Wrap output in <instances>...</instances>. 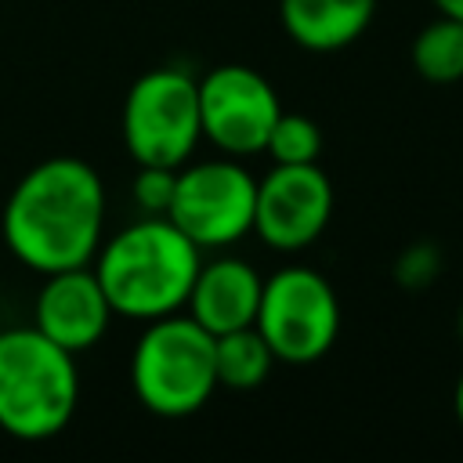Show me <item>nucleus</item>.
Segmentation results:
<instances>
[{"label": "nucleus", "instance_id": "nucleus-3", "mask_svg": "<svg viewBox=\"0 0 463 463\" xmlns=\"http://www.w3.org/2000/svg\"><path fill=\"white\" fill-rule=\"evenodd\" d=\"M80 402L76 354L36 326L0 333V430L18 441H47Z\"/></svg>", "mask_w": 463, "mask_h": 463}, {"label": "nucleus", "instance_id": "nucleus-1", "mask_svg": "<svg viewBox=\"0 0 463 463\" xmlns=\"http://www.w3.org/2000/svg\"><path fill=\"white\" fill-rule=\"evenodd\" d=\"M105 228V184L98 170L72 156L36 163L11 188L0 235L14 260L51 275L94 260Z\"/></svg>", "mask_w": 463, "mask_h": 463}, {"label": "nucleus", "instance_id": "nucleus-19", "mask_svg": "<svg viewBox=\"0 0 463 463\" xmlns=\"http://www.w3.org/2000/svg\"><path fill=\"white\" fill-rule=\"evenodd\" d=\"M452 405H456V416H459V423H463V373H459V380H456V394H452Z\"/></svg>", "mask_w": 463, "mask_h": 463}, {"label": "nucleus", "instance_id": "nucleus-6", "mask_svg": "<svg viewBox=\"0 0 463 463\" xmlns=\"http://www.w3.org/2000/svg\"><path fill=\"white\" fill-rule=\"evenodd\" d=\"M253 326L279 362L307 365L336 344L340 300L318 271L289 264L264 279Z\"/></svg>", "mask_w": 463, "mask_h": 463}, {"label": "nucleus", "instance_id": "nucleus-2", "mask_svg": "<svg viewBox=\"0 0 463 463\" xmlns=\"http://www.w3.org/2000/svg\"><path fill=\"white\" fill-rule=\"evenodd\" d=\"M203 257L170 217H141L98 246L90 268L116 315L163 318L184 307Z\"/></svg>", "mask_w": 463, "mask_h": 463}, {"label": "nucleus", "instance_id": "nucleus-11", "mask_svg": "<svg viewBox=\"0 0 463 463\" xmlns=\"http://www.w3.org/2000/svg\"><path fill=\"white\" fill-rule=\"evenodd\" d=\"M260 286H264V279L246 260L217 257L210 264H199L184 307L206 333L217 336L228 329L253 326L257 304H260Z\"/></svg>", "mask_w": 463, "mask_h": 463}, {"label": "nucleus", "instance_id": "nucleus-18", "mask_svg": "<svg viewBox=\"0 0 463 463\" xmlns=\"http://www.w3.org/2000/svg\"><path fill=\"white\" fill-rule=\"evenodd\" d=\"M438 14H449V18H459L463 22V0H434Z\"/></svg>", "mask_w": 463, "mask_h": 463}, {"label": "nucleus", "instance_id": "nucleus-9", "mask_svg": "<svg viewBox=\"0 0 463 463\" xmlns=\"http://www.w3.org/2000/svg\"><path fill=\"white\" fill-rule=\"evenodd\" d=\"M333 217V184L318 163H275V170L257 181L253 232L264 246L297 253L311 246Z\"/></svg>", "mask_w": 463, "mask_h": 463}, {"label": "nucleus", "instance_id": "nucleus-16", "mask_svg": "<svg viewBox=\"0 0 463 463\" xmlns=\"http://www.w3.org/2000/svg\"><path fill=\"white\" fill-rule=\"evenodd\" d=\"M174 188H177V166H141L134 177V199L148 217H166Z\"/></svg>", "mask_w": 463, "mask_h": 463}, {"label": "nucleus", "instance_id": "nucleus-4", "mask_svg": "<svg viewBox=\"0 0 463 463\" xmlns=\"http://www.w3.org/2000/svg\"><path fill=\"white\" fill-rule=\"evenodd\" d=\"M130 387L156 416L177 420L199 412L217 387L213 333L181 311L152 318L130 354Z\"/></svg>", "mask_w": 463, "mask_h": 463}, {"label": "nucleus", "instance_id": "nucleus-14", "mask_svg": "<svg viewBox=\"0 0 463 463\" xmlns=\"http://www.w3.org/2000/svg\"><path fill=\"white\" fill-rule=\"evenodd\" d=\"M412 69L430 83L463 80V22L438 14L412 40Z\"/></svg>", "mask_w": 463, "mask_h": 463}, {"label": "nucleus", "instance_id": "nucleus-10", "mask_svg": "<svg viewBox=\"0 0 463 463\" xmlns=\"http://www.w3.org/2000/svg\"><path fill=\"white\" fill-rule=\"evenodd\" d=\"M112 315L116 311H112L94 268L83 264V268H61V271L47 275V282L36 297V307H33V326L43 336H51L58 347L80 354L109 333Z\"/></svg>", "mask_w": 463, "mask_h": 463}, {"label": "nucleus", "instance_id": "nucleus-20", "mask_svg": "<svg viewBox=\"0 0 463 463\" xmlns=\"http://www.w3.org/2000/svg\"><path fill=\"white\" fill-rule=\"evenodd\" d=\"M459 329H463V315H459Z\"/></svg>", "mask_w": 463, "mask_h": 463}, {"label": "nucleus", "instance_id": "nucleus-17", "mask_svg": "<svg viewBox=\"0 0 463 463\" xmlns=\"http://www.w3.org/2000/svg\"><path fill=\"white\" fill-rule=\"evenodd\" d=\"M405 268L420 271V275H416V289H423V286L434 279V271H438V257H434V250H430V246H412V250L402 257L398 271H405Z\"/></svg>", "mask_w": 463, "mask_h": 463}, {"label": "nucleus", "instance_id": "nucleus-12", "mask_svg": "<svg viewBox=\"0 0 463 463\" xmlns=\"http://www.w3.org/2000/svg\"><path fill=\"white\" fill-rule=\"evenodd\" d=\"M376 0H279L282 25L307 51H340L373 22Z\"/></svg>", "mask_w": 463, "mask_h": 463}, {"label": "nucleus", "instance_id": "nucleus-15", "mask_svg": "<svg viewBox=\"0 0 463 463\" xmlns=\"http://www.w3.org/2000/svg\"><path fill=\"white\" fill-rule=\"evenodd\" d=\"M264 152L275 163H318L322 152V130L311 116L300 112H279V119L268 130Z\"/></svg>", "mask_w": 463, "mask_h": 463}, {"label": "nucleus", "instance_id": "nucleus-13", "mask_svg": "<svg viewBox=\"0 0 463 463\" xmlns=\"http://www.w3.org/2000/svg\"><path fill=\"white\" fill-rule=\"evenodd\" d=\"M213 362H217V383L232 391H253L268 380L271 365L279 362L260 336L257 326L228 329L213 336Z\"/></svg>", "mask_w": 463, "mask_h": 463}, {"label": "nucleus", "instance_id": "nucleus-5", "mask_svg": "<svg viewBox=\"0 0 463 463\" xmlns=\"http://www.w3.org/2000/svg\"><path fill=\"white\" fill-rule=\"evenodd\" d=\"M199 137V80L170 65L134 80L123 101V145L137 166H184Z\"/></svg>", "mask_w": 463, "mask_h": 463}, {"label": "nucleus", "instance_id": "nucleus-7", "mask_svg": "<svg viewBox=\"0 0 463 463\" xmlns=\"http://www.w3.org/2000/svg\"><path fill=\"white\" fill-rule=\"evenodd\" d=\"M257 181L232 159H206L177 166V188L166 217L199 246H232L253 232Z\"/></svg>", "mask_w": 463, "mask_h": 463}, {"label": "nucleus", "instance_id": "nucleus-8", "mask_svg": "<svg viewBox=\"0 0 463 463\" xmlns=\"http://www.w3.org/2000/svg\"><path fill=\"white\" fill-rule=\"evenodd\" d=\"M282 105L275 87L250 65H217L199 80V119L203 137H210L228 156L264 152L268 130Z\"/></svg>", "mask_w": 463, "mask_h": 463}]
</instances>
